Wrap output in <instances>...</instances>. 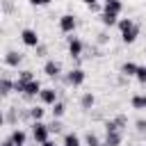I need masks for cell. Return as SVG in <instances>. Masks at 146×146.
Listing matches in <instances>:
<instances>
[{
    "label": "cell",
    "instance_id": "1",
    "mask_svg": "<svg viewBox=\"0 0 146 146\" xmlns=\"http://www.w3.org/2000/svg\"><path fill=\"white\" fill-rule=\"evenodd\" d=\"M119 30H121V39H123V43H132V41L137 39V34H139V25H137L132 18H123V21H119Z\"/></svg>",
    "mask_w": 146,
    "mask_h": 146
},
{
    "label": "cell",
    "instance_id": "2",
    "mask_svg": "<svg viewBox=\"0 0 146 146\" xmlns=\"http://www.w3.org/2000/svg\"><path fill=\"white\" fill-rule=\"evenodd\" d=\"M48 135H50V125H46V123H41V121H34V123H32V137H34L36 144L48 141Z\"/></svg>",
    "mask_w": 146,
    "mask_h": 146
},
{
    "label": "cell",
    "instance_id": "3",
    "mask_svg": "<svg viewBox=\"0 0 146 146\" xmlns=\"http://www.w3.org/2000/svg\"><path fill=\"white\" fill-rule=\"evenodd\" d=\"M21 41H23L25 46H30V48H36V46H39V34H36L34 30L25 27V30L21 32Z\"/></svg>",
    "mask_w": 146,
    "mask_h": 146
},
{
    "label": "cell",
    "instance_id": "4",
    "mask_svg": "<svg viewBox=\"0 0 146 146\" xmlns=\"http://www.w3.org/2000/svg\"><path fill=\"white\" fill-rule=\"evenodd\" d=\"M21 82V80H18ZM41 82L34 78V80H30V82H23V96H39L41 94Z\"/></svg>",
    "mask_w": 146,
    "mask_h": 146
},
{
    "label": "cell",
    "instance_id": "5",
    "mask_svg": "<svg viewBox=\"0 0 146 146\" xmlns=\"http://www.w3.org/2000/svg\"><path fill=\"white\" fill-rule=\"evenodd\" d=\"M59 30H62L64 34H71V32L75 30V16H73V14H64V16L59 18Z\"/></svg>",
    "mask_w": 146,
    "mask_h": 146
},
{
    "label": "cell",
    "instance_id": "6",
    "mask_svg": "<svg viewBox=\"0 0 146 146\" xmlns=\"http://www.w3.org/2000/svg\"><path fill=\"white\" fill-rule=\"evenodd\" d=\"M82 48H84V46H82V41H80L78 36H71V39H68V55H71L73 59H78V57L82 55Z\"/></svg>",
    "mask_w": 146,
    "mask_h": 146
},
{
    "label": "cell",
    "instance_id": "7",
    "mask_svg": "<svg viewBox=\"0 0 146 146\" xmlns=\"http://www.w3.org/2000/svg\"><path fill=\"white\" fill-rule=\"evenodd\" d=\"M43 73H46L48 78H59V73H62V66H59V62H55V59H48V62L43 64Z\"/></svg>",
    "mask_w": 146,
    "mask_h": 146
},
{
    "label": "cell",
    "instance_id": "8",
    "mask_svg": "<svg viewBox=\"0 0 146 146\" xmlns=\"http://www.w3.org/2000/svg\"><path fill=\"white\" fill-rule=\"evenodd\" d=\"M84 78H87V75H84V71H82V68H73V71L68 73L66 82H68V84H73V87H80V84L84 82Z\"/></svg>",
    "mask_w": 146,
    "mask_h": 146
},
{
    "label": "cell",
    "instance_id": "9",
    "mask_svg": "<svg viewBox=\"0 0 146 146\" xmlns=\"http://www.w3.org/2000/svg\"><path fill=\"white\" fill-rule=\"evenodd\" d=\"M39 98H41V103H43V105H55V103H57V91H55L52 87H48V89H41Z\"/></svg>",
    "mask_w": 146,
    "mask_h": 146
},
{
    "label": "cell",
    "instance_id": "10",
    "mask_svg": "<svg viewBox=\"0 0 146 146\" xmlns=\"http://www.w3.org/2000/svg\"><path fill=\"white\" fill-rule=\"evenodd\" d=\"M123 139L121 130H105V146H119Z\"/></svg>",
    "mask_w": 146,
    "mask_h": 146
},
{
    "label": "cell",
    "instance_id": "11",
    "mask_svg": "<svg viewBox=\"0 0 146 146\" xmlns=\"http://www.w3.org/2000/svg\"><path fill=\"white\" fill-rule=\"evenodd\" d=\"M21 59H23V55L16 52V50H9V52L5 55V64H7V66H18Z\"/></svg>",
    "mask_w": 146,
    "mask_h": 146
},
{
    "label": "cell",
    "instance_id": "12",
    "mask_svg": "<svg viewBox=\"0 0 146 146\" xmlns=\"http://www.w3.org/2000/svg\"><path fill=\"white\" fill-rule=\"evenodd\" d=\"M94 103H96V98H94V94H91V91L82 94V98H80V105H82V110H91V107H94Z\"/></svg>",
    "mask_w": 146,
    "mask_h": 146
},
{
    "label": "cell",
    "instance_id": "13",
    "mask_svg": "<svg viewBox=\"0 0 146 146\" xmlns=\"http://www.w3.org/2000/svg\"><path fill=\"white\" fill-rule=\"evenodd\" d=\"M130 103H132L135 110H146V94H135Z\"/></svg>",
    "mask_w": 146,
    "mask_h": 146
},
{
    "label": "cell",
    "instance_id": "14",
    "mask_svg": "<svg viewBox=\"0 0 146 146\" xmlns=\"http://www.w3.org/2000/svg\"><path fill=\"white\" fill-rule=\"evenodd\" d=\"M116 16H119V14H114V11H105V9H103L100 21H103V25H114V23H119V21H116Z\"/></svg>",
    "mask_w": 146,
    "mask_h": 146
},
{
    "label": "cell",
    "instance_id": "15",
    "mask_svg": "<svg viewBox=\"0 0 146 146\" xmlns=\"http://www.w3.org/2000/svg\"><path fill=\"white\" fill-rule=\"evenodd\" d=\"M137 68H139V66H137L135 62H125V64L121 66V73L130 78V75H137Z\"/></svg>",
    "mask_w": 146,
    "mask_h": 146
},
{
    "label": "cell",
    "instance_id": "16",
    "mask_svg": "<svg viewBox=\"0 0 146 146\" xmlns=\"http://www.w3.org/2000/svg\"><path fill=\"white\" fill-rule=\"evenodd\" d=\"M121 9H123V2H121V0H110V2H105V11L121 14Z\"/></svg>",
    "mask_w": 146,
    "mask_h": 146
},
{
    "label": "cell",
    "instance_id": "17",
    "mask_svg": "<svg viewBox=\"0 0 146 146\" xmlns=\"http://www.w3.org/2000/svg\"><path fill=\"white\" fill-rule=\"evenodd\" d=\"M16 87V82H11L9 78H2V82H0V91H2V96H7V94H11V89Z\"/></svg>",
    "mask_w": 146,
    "mask_h": 146
},
{
    "label": "cell",
    "instance_id": "18",
    "mask_svg": "<svg viewBox=\"0 0 146 146\" xmlns=\"http://www.w3.org/2000/svg\"><path fill=\"white\" fill-rule=\"evenodd\" d=\"M25 137H27V135H25V132H23V130H14V132H11V137H9V139H11V141H14V144H16V146H21V144H25Z\"/></svg>",
    "mask_w": 146,
    "mask_h": 146
},
{
    "label": "cell",
    "instance_id": "19",
    "mask_svg": "<svg viewBox=\"0 0 146 146\" xmlns=\"http://www.w3.org/2000/svg\"><path fill=\"white\" fill-rule=\"evenodd\" d=\"M30 116H32V121H41V119H43V107H41V105L30 107Z\"/></svg>",
    "mask_w": 146,
    "mask_h": 146
},
{
    "label": "cell",
    "instance_id": "20",
    "mask_svg": "<svg viewBox=\"0 0 146 146\" xmlns=\"http://www.w3.org/2000/svg\"><path fill=\"white\" fill-rule=\"evenodd\" d=\"M64 146H80V137H78L75 132H68V135L64 137Z\"/></svg>",
    "mask_w": 146,
    "mask_h": 146
},
{
    "label": "cell",
    "instance_id": "21",
    "mask_svg": "<svg viewBox=\"0 0 146 146\" xmlns=\"http://www.w3.org/2000/svg\"><path fill=\"white\" fill-rule=\"evenodd\" d=\"M64 112H66V105L57 100V103L52 105V116H57V119H59V116H64Z\"/></svg>",
    "mask_w": 146,
    "mask_h": 146
},
{
    "label": "cell",
    "instance_id": "22",
    "mask_svg": "<svg viewBox=\"0 0 146 146\" xmlns=\"http://www.w3.org/2000/svg\"><path fill=\"white\" fill-rule=\"evenodd\" d=\"M18 80L21 82H30V80H34V75H32V71H21L18 73Z\"/></svg>",
    "mask_w": 146,
    "mask_h": 146
},
{
    "label": "cell",
    "instance_id": "23",
    "mask_svg": "<svg viewBox=\"0 0 146 146\" xmlns=\"http://www.w3.org/2000/svg\"><path fill=\"white\" fill-rule=\"evenodd\" d=\"M84 139H87V146H100V141H98V137H96L94 132H89Z\"/></svg>",
    "mask_w": 146,
    "mask_h": 146
},
{
    "label": "cell",
    "instance_id": "24",
    "mask_svg": "<svg viewBox=\"0 0 146 146\" xmlns=\"http://www.w3.org/2000/svg\"><path fill=\"white\" fill-rule=\"evenodd\" d=\"M135 78H137V80H139L141 84H146V66H139V68H137V75H135Z\"/></svg>",
    "mask_w": 146,
    "mask_h": 146
},
{
    "label": "cell",
    "instance_id": "25",
    "mask_svg": "<svg viewBox=\"0 0 146 146\" xmlns=\"http://www.w3.org/2000/svg\"><path fill=\"white\" fill-rule=\"evenodd\" d=\"M114 123H116L119 128H125V123H128V119H125V116H116V119H114Z\"/></svg>",
    "mask_w": 146,
    "mask_h": 146
},
{
    "label": "cell",
    "instance_id": "26",
    "mask_svg": "<svg viewBox=\"0 0 146 146\" xmlns=\"http://www.w3.org/2000/svg\"><path fill=\"white\" fill-rule=\"evenodd\" d=\"M50 0H30V5H34V7H46Z\"/></svg>",
    "mask_w": 146,
    "mask_h": 146
},
{
    "label": "cell",
    "instance_id": "27",
    "mask_svg": "<svg viewBox=\"0 0 146 146\" xmlns=\"http://www.w3.org/2000/svg\"><path fill=\"white\" fill-rule=\"evenodd\" d=\"M137 130H139V132H146V121H144V119L137 121Z\"/></svg>",
    "mask_w": 146,
    "mask_h": 146
},
{
    "label": "cell",
    "instance_id": "28",
    "mask_svg": "<svg viewBox=\"0 0 146 146\" xmlns=\"http://www.w3.org/2000/svg\"><path fill=\"white\" fill-rule=\"evenodd\" d=\"M59 130H62L59 123H52V125H50V132H59Z\"/></svg>",
    "mask_w": 146,
    "mask_h": 146
},
{
    "label": "cell",
    "instance_id": "29",
    "mask_svg": "<svg viewBox=\"0 0 146 146\" xmlns=\"http://www.w3.org/2000/svg\"><path fill=\"white\" fill-rule=\"evenodd\" d=\"M2 146H16V144H14L11 139H5V141H2Z\"/></svg>",
    "mask_w": 146,
    "mask_h": 146
},
{
    "label": "cell",
    "instance_id": "30",
    "mask_svg": "<svg viewBox=\"0 0 146 146\" xmlns=\"http://www.w3.org/2000/svg\"><path fill=\"white\" fill-rule=\"evenodd\" d=\"M41 146H55V141H50V139H48V141H43Z\"/></svg>",
    "mask_w": 146,
    "mask_h": 146
},
{
    "label": "cell",
    "instance_id": "31",
    "mask_svg": "<svg viewBox=\"0 0 146 146\" xmlns=\"http://www.w3.org/2000/svg\"><path fill=\"white\" fill-rule=\"evenodd\" d=\"M82 2H84V5H96L98 0H82Z\"/></svg>",
    "mask_w": 146,
    "mask_h": 146
},
{
    "label": "cell",
    "instance_id": "32",
    "mask_svg": "<svg viewBox=\"0 0 146 146\" xmlns=\"http://www.w3.org/2000/svg\"><path fill=\"white\" fill-rule=\"evenodd\" d=\"M105 2H110V0H105Z\"/></svg>",
    "mask_w": 146,
    "mask_h": 146
},
{
    "label": "cell",
    "instance_id": "33",
    "mask_svg": "<svg viewBox=\"0 0 146 146\" xmlns=\"http://www.w3.org/2000/svg\"><path fill=\"white\" fill-rule=\"evenodd\" d=\"M21 146H25V144H21Z\"/></svg>",
    "mask_w": 146,
    "mask_h": 146
}]
</instances>
